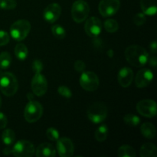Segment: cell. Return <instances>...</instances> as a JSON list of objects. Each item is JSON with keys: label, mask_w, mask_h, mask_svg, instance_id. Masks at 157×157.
I'll return each instance as SVG.
<instances>
[{"label": "cell", "mask_w": 157, "mask_h": 157, "mask_svg": "<svg viewBox=\"0 0 157 157\" xmlns=\"http://www.w3.org/2000/svg\"><path fill=\"white\" fill-rule=\"evenodd\" d=\"M80 84L87 91H94L99 87V79L98 75L92 71L82 72L80 78Z\"/></svg>", "instance_id": "8"}, {"label": "cell", "mask_w": 157, "mask_h": 157, "mask_svg": "<svg viewBox=\"0 0 157 157\" xmlns=\"http://www.w3.org/2000/svg\"><path fill=\"white\" fill-rule=\"evenodd\" d=\"M136 110L140 114L151 118L156 115V104L152 100H143L136 104Z\"/></svg>", "instance_id": "10"}, {"label": "cell", "mask_w": 157, "mask_h": 157, "mask_svg": "<svg viewBox=\"0 0 157 157\" xmlns=\"http://www.w3.org/2000/svg\"><path fill=\"white\" fill-rule=\"evenodd\" d=\"M33 144L28 140H19L14 145L12 153L16 157H31L35 154Z\"/></svg>", "instance_id": "7"}, {"label": "cell", "mask_w": 157, "mask_h": 157, "mask_svg": "<svg viewBox=\"0 0 157 157\" xmlns=\"http://www.w3.org/2000/svg\"><path fill=\"white\" fill-rule=\"evenodd\" d=\"M140 6L145 15L151 16L156 15L157 11L156 0H140Z\"/></svg>", "instance_id": "18"}, {"label": "cell", "mask_w": 157, "mask_h": 157, "mask_svg": "<svg viewBox=\"0 0 157 157\" xmlns=\"http://www.w3.org/2000/svg\"><path fill=\"white\" fill-rule=\"evenodd\" d=\"M150 51H151V52L153 54H156V52H157V43L156 41H153V42H151V44H150Z\"/></svg>", "instance_id": "38"}, {"label": "cell", "mask_w": 157, "mask_h": 157, "mask_svg": "<svg viewBox=\"0 0 157 157\" xmlns=\"http://www.w3.org/2000/svg\"><path fill=\"white\" fill-rule=\"evenodd\" d=\"M17 6L15 0H0V9L5 10L14 9Z\"/></svg>", "instance_id": "29"}, {"label": "cell", "mask_w": 157, "mask_h": 157, "mask_svg": "<svg viewBox=\"0 0 157 157\" xmlns=\"http://www.w3.org/2000/svg\"><path fill=\"white\" fill-rule=\"evenodd\" d=\"M32 90L34 94L41 97L47 92L48 81L41 73L35 74L32 81Z\"/></svg>", "instance_id": "11"}, {"label": "cell", "mask_w": 157, "mask_h": 157, "mask_svg": "<svg viewBox=\"0 0 157 157\" xmlns=\"http://www.w3.org/2000/svg\"><path fill=\"white\" fill-rule=\"evenodd\" d=\"M107 116V106L102 102H95L87 110V117L94 124H101Z\"/></svg>", "instance_id": "3"}, {"label": "cell", "mask_w": 157, "mask_h": 157, "mask_svg": "<svg viewBox=\"0 0 157 157\" xmlns=\"http://www.w3.org/2000/svg\"><path fill=\"white\" fill-rule=\"evenodd\" d=\"M46 136L50 140L57 141L59 139V133L58 130L53 127H50L46 131Z\"/></svg>", "instance_id": "30"}, {"label": "cell", "mask_w": 157, "mask_h": 157, "mask_svg": "<svg viewBox=\"0 0 157 157\" xmlns=\"http://www.w3.org/2000/svg\"><path fill=\"white\" fill-rule=\"evenodd\" d=\"M90 12L89 5L84 0H77L71 7V15L74 21L81 23L85 21Z\"/></svg>", "instance_id": "6"}, {"label": "cell", "mask_w": 157, "mask_h": 157, "mask_svg": "<svg viewBox=\"0 0 157 157\" xmlns=\"http://www.w3.org/2000/svg\"><path fill=\"white\" fill-rule=\"evenodd\" d=\"M57 151L61 157L72 156L75 152L73 142L67 137H63L57 140Z\"/></svg>", "instance_id": "12"}, {"label": "cell", "mask_w": 157, "mask_h": 157, "mask_svg": "<svg viewBox=\"0 0 157 157\" xmlns=\"http://www.w3.org/2000/svg\"><path fill=\"white\" fill-rule=\"evenodd\" d=\"M31 24L28 20L20 19L15 21L10 27V34L16 41H22L29 35Z\"/></svg>", "instance_id": "4"}, {"label": "cell", "mask_w": 157, "mask_h": 157, "mask_svg": "<svg viewBox=\"0 0 157 157\" xmlns=\"http://www.w3.org/2000/svg\"><path fill=\"white\" fill-rule=\"evenodd\" d=\"M27 98H28V99L29 100V101H32V100H33V94H31V93H29V94H27Z\"/></svg>", "instance_id": "40"}, {"label": "cell", "mask_w": 157, "mask_h": 157, "mask_svg": "<svg viewBox=\"0 0 157 157\" xmlns=\"http://www.w3.org/2000/svg\"><path fill=\"white\" fill-rule=\"evenodd\" d=\"M85 68L86 66L84 61H81V60H78V61H75V69L76 70V71L79 72V73H82L85 71Z\"/></svg>", "instance_id": "35"}, {"label": "cell", "mask_w": 157, "mask_h": 157, "mask_svg": "<svg viewBox=\"0 0 157 157\" xmlns=\"http://www.w3.org/2000/svg\"><path fill=\"white\" fill-rule=\"evenodd\" d=\"M146 20H147V18H146L145 14L144 13H137L136 15H134V17L133 18V21L134 22V24L138 26H140L142 25H144L146 22Z\"/></svg>", "instance_id": "31"}, {"label": "cell", "mask_w": 157, "mask_h": 157, "mask_svg": "<svg viewBox=\"0 0 157 157\" xmlns=\"http://www.w3.org/2000/svg\"><path fill=\"white\" fill-rule=\"evenodd\" d=\"M84 30L87 35L91 38H96L102 31V23L97 17H90L84 25Z\"/></svg>", "instance_id": "13"}, {"label": "cell", "mask_w": 157, "mask_h": 157, "mask_svg": "<svg viewBox=\"0 0 157 157\" xmlns=\"http://www.w3.org/2000/svg\"><path fill=\"white\" fill-rule=\"evenodd\" d=\"M15 55L16 58L20 61H24L29 55V50L25 44L23 43H18L15 45Z\"/></svg>", "instance_id": "21"}, {"label": "cell", "mask_w": 157, "mask_h": 157, "mask_svg": "<svg viewBox=\"0 0 157 157\" xmlns=\"http://www.w3.org/2000/svg\"><path fill=\"white\" fill-rule=\"evenodd\" d=\"M3 153L6 155H9L10 153H12V150L9 148H6L4 149V150H3Z\"/></svg>", "instance_id": "39"}, {"label": "cell", "mask_w": 157, "mask_h": 157, "mask_svg": "<svg viewBox=\"0 0 157 157\" xmlns=\"http://www.w3.org/2000/svg\"><path fill=\"white\" fill-rule=\"evenodd\" d=\"M153 79V74L149 69L144 68L140 70L136 74L135 78V84L137 87H146L152 82Z\"/></svg>", "instance_id": "15"}, {"label": "cell", "mask_w": 157, "mask_h": 157, "mask_svg": "<svg viewBox=\"0 0 157 157\" xmlns=\"http://www.w3.org/2000/svg\"><path fill=\"white\" fill-rule=\"evenodd\" d=\"M148 61H149V64H150V65L151 66V67L156 68V65H157V58H156V57L153 56V57H150V58L149 57Z\"/></svg>", "instance_id": "37"}, {"label": "cell", "mask_w": 157, "mask_h": 157, "mask_svg": "<svg viewBox=\"0 0 157 157\" xmlns=\"http://www.w3.org/2000/svg\"><path fill=\"white\" fill-rule=\"evenodd\" d=\"M32 69L35 74L41 73L43 70V64L40 60L36 59L32 64Z\"/></svg>", "instance_id": "33"}, {"label": "cell", "mask_w": 157, "mask_h": 157, "mask_svg": "<svg viewBox=\"0 0 157 157\" xmlns=\"http://www.w3.org/2000/svg\"><path fill=\"white\" fill-rule=\"evenodd\" d=\"M133 80V71L130 67H123L118 73V81L123 87H127Z\"/></svg>", "instance_id": "16"}, {"label": "cell", "mask_w": 157, "mask_h": 157, "mask_svg": "<svg viewBox=\"0 0 157 157\" xmlns=\"http://www.w3.org/2000/svg\"><path fill=\"white\" fill-rule=\"evenodd\" d=\"M125 58L131 65L143 67L148 62L149 54L142 46L131 45L125 50Z\"/></svg>", "instance_id": "1"}, {"label": "cell", "mask_w": 157, "mask_h": 157, "mask_svg": "<svg viewBox=\"0 0 157 157\" xmlns=\"http://www.w3.org/2000/svg\"><path fill=\"white\" fill-rule=\"evenodd\" d=\"M36 156L38 157H55L56 156V150L52 144L43 143L37 148Z\"/></svg>", "instance_id": "17"}, {"label": "cell", "mask_w": 157, "mask_h": 157, "mask_svg": "<svg viewBox=\"0 0 157 157\" xmlns=\"http://www.w3.org/2000/svg\"><path fill=\"white\" fill-rule=\"evenodd\" d=\"M61 13V8L58 3H51L44 9L43 16L49 23H53L58 19Z\"/></svg>", "instance_id": "14"}, {"label": "cell", "mask_w": 157, "mask_h": 157, "mask_svg": "<svg viewBox=\"0 0 157 157\" xmlns=\"http://www.w3.org/2000/svg\"><path fill=\"white\" fill-rule=\"evenodd\" d=\"M124 123L130 127H136L140 123V119L136 115L129 113L124 117Z\"/></svg>", "instance_id": "26"}, {"label": "cell", "mask_w": 157, "mask_h": 157, "mask_svg": "<svg viewBox=\"0 0 157 157\" xmlns=\"http://www.w3.org/2000/svg\"><path fill=\"white\" fill-rule=\"evenodd\" d=\"M1 106H2V98L1 96H0V107H1Z\"/></svg>", "instance_id": "41"}, {"label": "cell", "mask_w": 157, "mask_h": 157, "mask_svg": "<svg viewBox=\"0 0 157 157\" xmlns=\"http://www.w3.org/2000/svg\"><path fill=\"white\" fill-rule=\"evenodd\" d=\"M121 7L120 0H101L99 3L100 14L103 17H110L115 15Z\"/></svg>", "instance_id": "9"}, {"label": "cell", "mask_w": 157, "mask_h": 157, "mask_svg": "<svg viewBox=\"0 0 157 157\" xmlns=\"http://www.w3.org/2000/svg\"><path fill=\"white\" fill-rule=\"evenodd\" d=\"M43 113V107L36 101H29L25 106L24 111L25 119L29 123H35L41 117Z\"/></svg>", "instance_id": "5"}, {"label": "cell", "mask_w": 157, "mask_h": 157, "mask_svg": "<svg viewBox=\"0 0 157 157\" xmlns=\"http://www.w3.org/2000/svg\"><path fill=\"white\" fill-rule=\"evenodd\" d=\"M104 29L109 33L116 32L119 29V24L114 19H108L104 22Z\"/></svg>", "instance_id": "27"}, {"label": "cell", "mask_w": 157, "mask_h": 157, "mask_svg": "<svg viewBox=\"0 0 157 157\" xmlns=\"http://www.w3.org/2000/svg\"><path fill=\"white\" fill-rule=\"evenodd\" d=\"M58 92L60 95L65 98H71L72 97V92L66 86H60L58 88Z\"/></svg>", "instance_id": "32"}, {"label": "cell", "mask_w": 157, "mask_h": 157, "mask_svg": "<svg viewBox=\"0 0 157 157\" xmlns=\"http://www.w3.org/2000/svg\"><path fill=\"white\" fill-rule=\"evenodd\" d=\"M140 131L143 136L149 140L154 139L156 135V127L151 123H145L143 124L140 127Z\"/></svg>", "instance_id": "20"}, {"label": "cell", "mask_w": 157, "mask_h": 157, "mask_svg": "<svg viewBox=\"0 0 157 157\" xmlns=\"http://www.w3.org/2000/svg\"><path fill=\"white\" fill-rule=\"evenodd\" d=\"M52 32L54 36L58 39H63L66 36V32L64 28L60 25H55L52 27Z\"/></svg>", "instance_id": "28"}, {"label": "cell", "mask_w": 157, "mask_h": 157, "mask_svg": "<svg viewBox=\"0 0 157 157\" xmlns=\"http://www.w3.org/2000/svg\"><path fill=\"white\" fill-rule=\"evenodd\" d=\"M94 136L95 139L98 142H104L108 136V127H107V125L103 124L100 126L95 131Z\"/></svg>", "instance_id": "23"}, {"label": "cell", "mask_w": 157, "mask_h": 157, "mask_svg": "<svg viewBox=\"0 0 157 157\" xmlns=\"http://www.w3.org/2000/svg\"><path fill=\"white\" fill-rule=\"evenodd\" d=\"M18 88V80L10 72L3 73L0 77V90L6 97H12L17 92Z\"/></svg>", "instance_id": "2"}, {"label": "cell", "mask_w": 157, "mask_h": 157, "mask_svg": "<svg viewBox=\"0 0 157 157\" xmlns=\"http://www.w3.org/2000/svg\"><path fill=\"white\" fill-rule=\"evenodd\" d=\"M12 63V56L7 52H3L0 54V67L6 69L9 67Z\"/></svg>", "instance_id": "25"}, {"label": "cell", "mask_w": 157, "mask_h": 157, "mask_svg": "<svg viewBox=\"0 0 157 157\" xmlns=\"http://www.w3.org/2000/svg\"><path fill=\"white\" fill-rule=\"evenodd\" d=\"M117 154L119 157H135L136 156L134 149L129 145H123L120 147Z\"/></svg>", "instance_id": "24"}, {"label": "cell", "mask_w": 157, "mask_h": 157, "mask_svg": "<svg viewBox=\"0 0 157 157\" xmlns=\"http://www.w3.org/2000/svg\"><path fill=\"white\" fill-rule=\"evenodd\" d=\"M141 157H156L157 148L156 146L150 143H147L144 144L140 149Z\"/></svg>", "instance_id": "19"}, {"label": "cell", "mask_w": 157, "mask_h": 157, "mask_svg": "<svg viewBox=\"0 0 157 157\" xmlns=\"http://www.w3.org/2000/svg\"><path fill=\"white\" fill-rule=\"evenodd\" d=\"M2 142L6 146L12 145L15 141V132L11 129H6L2 134Z\"/></svg>", "instance_id": "22"}, {"label": "cell", "mask_w": 157, "mask_h": 157, "mask_svg": "<svg viewBox=\"0 0 157 157\" xmlns=\"http://www.w3.org/2000/svg\"><path fill=\"white\" fill-rule=\"evenodd\" d=\"M10 37L6 32L0 31V46H3L7 44L9 42Z\"/></svg>", "instance_id": "34"}, {"label": "cell", "mask_w": 157, "mask_h": 157, "mask_svg": "<svg viewBox=\"0 0 157 157\" xmlns=\"http://www.w3.org/2000/svg\"><path fill=\"white\" fill-rule=\"evenodd\" d=\"M8 119L6 115L0 112V129H4L7 126Z\"/></svg>", "instance_id": "36"}]
</instances>
